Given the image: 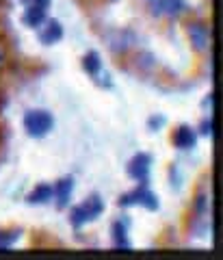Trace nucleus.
Segmentation results:
<instances>
[{
    "mask_svg": "<svg viewBox=\"0 0 223 260\" xmlns=\"http://www.w3.org/2000/svg\"><path fill=\"white\" fill-rule=\"evenodd\" d=\"M100 213H102L100 198H91L89 202H85V204H80V206H76L72 210V223L74 225H82L85 221H91V219H95Z\"/></svg>",
    "mask_w": 223,
    "mask_h": 260,
    "instance_id": "nucleus-1",
    "label": "nucleus"
},
{
    "mask_svg": "<svg viewBox=\"0 0 223 260\" xmlns=\"http://www.w3.org/2000/svg\"><path fill=\"white\" fill-rule=\"evenodd\" d=\"M24 126H26V130L33 137H41L52 128V117L46 111H33L24 119Z\"/></svg>",
    "mask_w": 223,
    "mask_h": 260,
    "instance_id": "nucleus-2",
    "label": "nucleus"
},
{
    "mask_svg": "<svg viewBox=\"0 0 223 260\" xmlns=\"http://www.w3.org/2000/svg\"><path fill=\"white\" fill-rule=\"evenodd\" d=\"M188 35H191V42L200 52L208 50L210 35H208V28L206 26H202V24H191V26H188Z\"/></svg>",
    "mask_w": 223,
    "mask_h": 260,
    "instance_id": "nucleus-3",
    "label": "nucleus"
},
{
    "mask_svg": "<svg viewBox=\"0 0 223 260\" xmlns=\"http://www.w3.org/2000/svg\"><path fill=\"white\" fill-rule=\"evenodd\" d=\"M121 204H145L147 208H156V206H158V204H156V198L150 191H145V189H139L135 193L126 195V198H121Z\"/></svg>",
    "mask_w": 223,
    "mask_h": 260,
    "instance_id": "nucleus-4",
    "label": "nucleus"
},
{
    "mask_svg": "<svg viewBox=\"0 0 223 260\" xmlns=\"http://www.w3.org/2000/svg\"><path fill=\"white\" fill-rule=\"evenodd\" d=\"M152 9L161 15H176L182 11V3L180 0H152Z\"/></svg>",
    "mask_w": 223,
    "mask_h": 260,
    "instance_id": "nucleus-5",
    "label": "nucleus"
},
{
    "mask_svg": "<svg viewBox=\"0 0 223 260\" xmlns=\"http://www.w3.org/2000/svg\"><path fill=\"white\" fill-rule=\"evenodd\" d=\"M147 169H150V156L147 154H141V156H137L135 160L130 162V176H135L137 180H145L147 178Z\"/></svg>",
    "mask_w": 223,
    "mask_h": 260,
    "instance_id": "nucleus-6",
    "label": "nucleus"
},
{
    "mask_svg": "<svg viewBox=\"0 0 223 260\" xmlns=\"http://www.w3.org/2000/svg\"><path fill=\"white\" fill-rule=\"evenodd\" d=\"M176 145L178 148H193L195 145V135H193V130L191 128H180L178 130V135H176Z\"/></svg>",
    "mask_w": 223,
    "mask_h": 260,
    "instance_id": "nucleus-7",
    "label": "nucleus"
},
{
    "mask_svg": "<svg viewBox=\"0 0 223 260\" xmlns=\"http://www.w3.org/2000/svg\"><path fill=\"white\" fill-rule=\"evenodd\" d=\"M72 186H74V182L70 180V178H65L63 182H59V186H56V198H59V206L68 204L70 193H72Z\"/></svg>",
    "mask_w": 223,
    "mask_h": 260,
    "instance_id": "nucleus-8",
    "label": "nucleus"
},
{
    "mask_svg": "<svg viewBox=\"0 0 223 260\" xmlns=\"http://www.w3.org/2000/svg\"><path fill=\"white\" fill-rule=\"evenodd\" d=\"M59 37H61V26H59V22H50V24H48V28L41 32V39H44L46 44H54Z\"/></svg>",
    "mask_w": 223,
    "mask_h": 260,
    "instance_id": "nucleus-9",
    "label": "nucleus"
},
{
    "mask_svg": "<svg viewBox=\"0 0 223 260\" xmlns=\"http://www.w3.org/2000/svg\"><path fill=\"white\" fill-rule=\"evenodd\" d=\"M44 15H46V7H28V11H26V20L30 26H37V24L44 20Z\"/></svg>",
    "mask_w": 223,
    "mask_h": 260,
    "instance_id": "nucleus-10",
    "label": "nucleus"
},
{
    "mask_svg": "<svg viewBox=\"0 0 223 260\" xmlns=\"http://www.w3.org/2000/svg\"><path fill=\"white\" fill-rule=\"evenodd\" d=\"M50 198H52V189H50V186H39V189L33 193L28 200L30 202H46V200H50Z\"/></svg>",
    "mask_w": 223,
    "mask_h": 260,
    "instance_id": "nucleus-11",
    "label": "nucleus"
},
{
    "mask_svg": "<svg viewBox=\"0 0 223 260\" xmlns=\"http://www.w3.org/2000/svg\"><path fill=\"white\" fill-rule=\"evenodd\" d=\"M115 241H117L119 247H126V245H128V243H126V230H123L121 223L115 225Z\"/></svg>",
    "mask_w": 223,
    "mask_h": 260,
    "instance_id": "nucleus-12",
    "label": "nucleus"
},
{
    "mask_svg": "<svg viewBox=\"0 0 223 260\" xmlns=\"http://www.w3.org/2000/svg\"><path fill=\"white\" fill-rule=\"evenodd\" d=\"M85 68L89 70V72H95L98 68H100V61H98V54H87V59H85Z\"/></svg>",
    "mask_w": 223,
    "mask_h": 260,
    "instance_id": "nucleus-13",
    "label": "nucleus"
},
{
    "mask_svg": "<svg viewBox=\"0 0 223 260\" xmlns=\"http://www.w3.org/2000/svg\"><path fill=\"white\" fill-rule=\"evenodd\" d=\"M26 7H48V0H22Z\"/></svg>",
    "mask_w": 223,
    "mask_h": 260,
    "instance_id": "nucleus-14",
    "label": "nucleus"
},
{
    "mask_svg": "<svg viewBox=\"0 0 223 260\" xmlns=\"http://www.w3.org/2000/svg\"><path fill=\"white\" fill-rule=\"evenodd\" d=\"M15 237H18V234H15V232H11L9 237H0V247H7V245H9V243H13V241H15Z\"/></svg>",
    "mask_w": 223,
    "mask_h": 260,
    "instance_id": "nucleus-15",
    "label": "nucleus"
},
{
    "mask_svg": "<svg viewBox=\"0 0 223 260\" xmlns=\"http://www.w3.org/2000/svg\"><path fill=\"white\" fill-rule=\"evenodd\" d=\"M0 61H3V54H0Z\"/></svg>",
    "mask_w": 223,
    "mask_h": 260,
    "instance_id": "nucleus-16",
    "label": "nucleus"
}]
</instances>
